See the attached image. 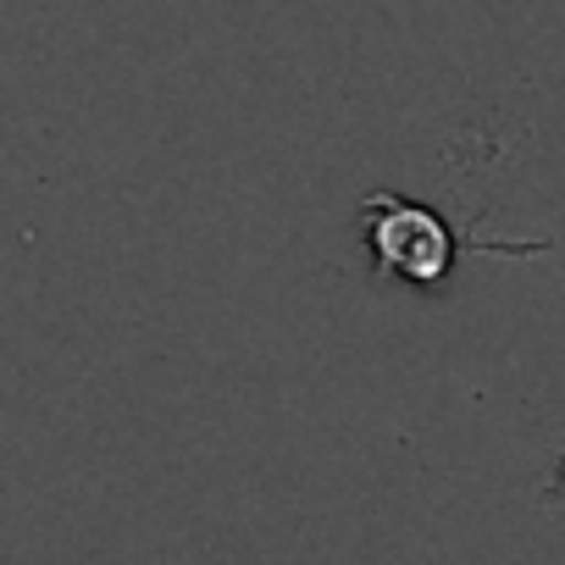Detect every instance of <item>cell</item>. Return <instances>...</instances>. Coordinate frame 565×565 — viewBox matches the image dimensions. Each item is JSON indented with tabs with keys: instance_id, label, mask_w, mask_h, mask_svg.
Segmentation results:
<instances>
[{
	"instance_id": "cell-1",
	"label": "cell",
	"mask_w": 565,
	"mask_h": 565,
	"mask_svg": "<svg viewBox=\"0 0 565 565\" xmlns=\"http://www.w3.org/2000/svg\"><path fill=\"white\" fill-rule=\"evenodd\" d=\"M366 255L405 289H438L455 271V233L433 205L377 189L366 194Z\"/></svg>"
},
{
	"instance_id": "cell-2",
	"label": "cell",
	"mask_w": 565,
	"mask_h": 565,
	"mask_svg": "<svg viewBox=\"0 0 565 565\" xmlns=\"http://www.w3.org/2000/svg\"><path fill=\"white\" fill-rule=\"evenodd\" d=\"M559 493H565V466H559Z\"/></svg>"
}]
</instances>
